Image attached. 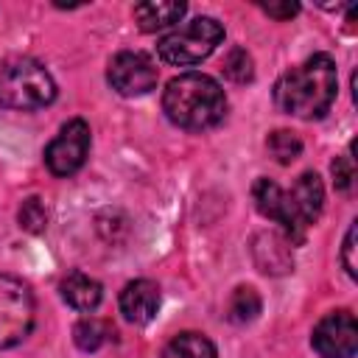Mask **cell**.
I'll use <instances>...</instances> for the list:
<instances>
[{"instance_id":"6da1fadb","label":"cell","mask_w":358,"mask_h":358,"mask_svg":"<svg viewBox=\"0 0 358 358\" xmlns=\"http://www.w3.org/2000/svg\"><path fill=\"white\" fill-rule=\"evenodd\" d=\"M338 92V73L330 53H313L285 70L274 84V101L285 115L316 120L324 117Z\"/></svg>"},{"instance_id":"7a4b0ae2","label":"cell","mask_w":358,"mask_h":358,"mask_svg":"<svg viewBox=\"0 0 358 358\" xmlns=\"http://www.w3.org/2000/svg\"><path fill=\"white\" fill-rule=\"evenodd\" d=\"M162 109L168 120L187 131H204L224 120L227 95L213 76L204 73H179L165 84Z\"/></svg>"},{"instance_id":"3957f363","label":"cell","mask_w":358,"mask_h":358,"mask_svg":"<svg viewBox=\"0 0 358 358\" xmlns=\"http://www.w3.org/2000/svg\"><path fill=\"white\" fill-rule=\"evenodd\" d=\"M56 98V81L48 67L28 56H14L0 64V106L31 112Z\"/></svg>"},{"instance_id":"277c9868","label":"cell","mask_w":358,"mask_h":358,"mask_svg":"<svg viewBox=\"0 0 358 358\" xmlns=\"http://www.w3.org/2000/svg\"><path fill=\"white\" fill-rule=\"evenodd\" d=\"M224 39V28L218 20L213 17H196L179 28H173L171 34H165L157 42V53L165 64L173 67H190L204 62Z\"/></svg>"},{"instance_id":"5b68a950","label":"cell","mask_w":358,"mask_h":358,"mask_svg":"<svg viewBox=\"0 0 358 358\" xmlns=\"http://www.w3.org/2000/svg\"><path fill=\"white\" fill-rule=\"evenodd\" d=\"M34 313L31 288L11 274H0V350L20 344L31 333Z\"/></svg>"},{"instance_id":"8992f818","label":"cell","mask_w":358,"mask_h":358,"mask_svg":"<svg viewBox=\"0 0 358 358\" xmlns=\"http://www.w3.org/2000/svg\"><path fill=\"white\" fill-rule=\"evenodd\" d=\"M90 154V126L81 117H73L45 148V165L53 176H73L81 171Z\"/></svg>"},{"instance_id":"52a82bcc","label":"cell","mask_w":358,"mask_h":358,"mask_svg":"<svg viewBox=\"0 0 358 358\" xmlns=\"http://www.w3.org/2000/svg\"><path fill=\"white\" fill-rule=\"evenodd\" d=\"M252 199H255V207L260 215H266L268 221L280 224L282 232H285V241L294 246V243H302L305 241V221L296 215L294 204H291V196L288 190H282L277 182L271 179H257L252 185Z\"/></svg>"},{"instance_id":"ba28073f","label":"cell","mask_w":358,"mask_h":358,"mask_svg":"<svg viewBox=\"0 0 358 358\" xmlns=\"http://www.w3.org/2000/svg\"><path fill=\"white\" fill-rule=\"evenodd\" d=\"M313 350L322 358H352L358 350V322L350 310H330L319 319L310 336Z\"/></svg>"},{"instance_id":"9c48e42d","label":"cell","mask_w":358,"mask_h":358,"mask_svg":"<svg viewBox=\"0 0 358 358\" xmlns=\"http://www.w3.org/2000/svg\"><path fill=\"white\" fill-rule=\"evenodd\" d=\"M106 78L112 90H117L126 98L145 95L157 87V64L151 62V56L140 50H123L109 62Z\"/></svg>"},{"instance_id":"30bf717a","label":"cell","mask_w":358,"mask_h":358,"mask_svg":"<svg viewBox=\"0 0 358 358\" xmlns=\"http://www.w3.org/2000/svg\"><path fill=\"white\" fill-rule=\"evenodd\" d=\"M159 285L151 280H131L120 291V313L131 324H148L159 313Z\"/></svg>"},{"instance_id":"8fae6325","label":"cell","mask_w":358,"mask_h":358,"mask_svg":"<svg viewBox=\"0 0 358 358\" xmlns=\"http://www.w3.org/2000/svg\"><path fill=\"white\" fill-rule=\"evenodd\" d=\"M252 255H255L257 268L266 274H285L294 268L291 243L285 238H280L277 232H260L252 243Z\"/></svg>"},{"instance_id":"7c38bea8","label":"cell","mask_w":358,"mask_h":358,"mask_svg":"<svg viewBox=\"0 0 358 358\" xmlns=\"http://www.w3.org/2000/svg\"><path fill=\"white\" fill-rule=\"evenodd\" d=\"M288 196H291V204H294L296 215L305 221V227H310V224L322 215V207H324V187H322L319 173L305 171V173L294 182V187L288 190Z\"/></svg>"},{"instance_id":"4fadbf2b","label":"cell","mask_w":358,"mask_h":358,"mask_svg":"<svg viewBox=\"0 0 358 358\" xmlns=\"http://www.w3.org/2000/svg\"><path fill=\"white\" fill-rule=\"evenodd\" d=\"M59 291H62V299H64L70 308L84 310V313H87V310H95V308L101 305V299H103L101 282L92 280V277L84 274V271H70V274L62 280Z\"/></svg>"},{"instance_id":"5bb4252c","label":"cell","mask_w":358,"mask_h":358,"mask_svg":"<svg viewBox=\"0 0 358 358\" xmlns=\"http://www.w3.org/2000/svg\"><path fill=\"white\" fill-rule=\"evenodd\" d=\"M185 11H187V6L176 3V0H168V3H137L134 6V20H137L140 31L154 34V31H162L168 25H176Z\"/></svg>"},{"instance_id":"9a60e30c","label":"cell","mask_w":358,"mask_h":358,"mask_svg":"<svg viewBox=\"0 0 358 358\" xmlns=\"http://www.w3.org/2000/svg\"><path fill=\"white\" fill-rule=\"evenodd\" d=\"M162 358H218L215 352V344L204 336V333H179L173 336L165 350H162Z\"/></svg>"},{"instance_id":"2e32d148","label":"cell","mask_w":358,"mask_h":358,"mask_svg":"<svg viewBox=\"0 0 358 358\" xmlns=\"http://www.w3.org/2000/svg\"><path fill=\"white\" fill-rule=\"evenodd\" d=\"M263 302H260V294L249 285H241L232 291L229 296V305H227V319L235 322V324H249L252 319H257Z\"/></svg>"},{"instance_id":"e0dca14e","label":"cell","mask_w":358,"mask_h":358,"mask_svg":"<svg viewBox=\"0 0 358 358\" xmlns=\"http://www.w3.org/2000/svg\"><path fill=\"white\" fill-rule=\"evenodd\" d=\"M266 148L280 165H291L302 154V140L288 129H277L266 137Z\"/></svg>"},{"instance_id":"ac0fdd59","label":"cell","mask_w":358,"mask_h":358,"mask_svg":"<svg viewBox=\"0 0 358 358\" xmlns=\"http://www.w3.org/2000/svg\"><path fill=\"white\" fill-rule=\"evenodd\" d=\"M73 338H76V344H78V350H84V352H95L101 344H106V338H109V327L103 324V322H98V319H81L76 327H73Z\"/></svg>"},{"instance_id":"d6986e66","label":"cell","mask_w":358,"mask_h":358,"mask_svg":"<svg viewBox=\"0 0 358 358\" xmlns=\"http://www.w3.org/2000/svg\"><path fill=\"white\" fill-rule=\"evenodd\" d=\"M17 221H20V227H22L25 232H31V235L45 232V227H48V210H45L42 199H39V196H28V199L20 204Z\"/></svg>"},{"instance_id":"ffe728a7","label":"cell","mask_w":358,"mask_h":358,"mask_svg":"<svg viewBox=\"0 0 358 358\" xmlns=\"http://www.w3.org/2000/svg\"><path fill=\"white\" fill-rule=\"evenodd\" d=\"M224 76H227L229 81H235V84L252 81V76H255V70H252V56H249L243 48H232V50L227 53V59H224Z\"/></svg>"},{"instance_id":"44dd1931","label":"cell","mask_w":358,"mask_h":358,"mask_svg":"<svg viewBox=\"0 0 358 358\" xmlns=\"http://www.w3.org/2000/svg\"><path fill=\"white\" fill-rule=\"evenodd\" d=\"M330 171H333V185H336V190L347 193V190L352 187V179H355L352 159H350V157H336L333 165H330Z\"/></svg>"},{"instance_id":"7402d4cb","label":"cell","mask_w":358,"mask_h":358,"mask_svg":"<svg viewBox=\"0 0 358 358\" xmlns=\"http://www.w3.org/2000/svg\"><path fill=\"white\" fill-rule=\"evenodd\" d=\"M341 260H344V268L350 277L358 274V266H355V221L350 224L347 235H344V246H341Z\"/></svg>"},{"instance_id":"603a6c76","label":"cell","mask_w":358,"mask_h":358,"mask_svg":"<svg viewBox=\"0 0 358 358\" xmlns=\"http://www.w3.org/2000/svg\"><path fill=\"white\" fill-rule=\"evenodd\" d=\"M263 11L268 17H277V20H291L294 14H299V3H291V0H285V3H263Z\"/></svg>"}]
</instances>
